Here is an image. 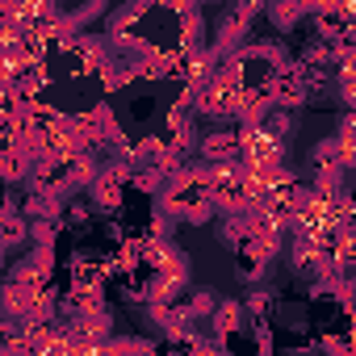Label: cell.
Masks as SVG:
<instances>
[{"label": "cell", "mask_w": 356, "mask_h": 356, "mask_svg": "<svg viewBox=\"0 0 356 356\" xmlns=\"http://www.w3.org/2000/svg\"><path fill=\"white\" fill-rule=\"evenodd\" d=\"M101 5H105V0H51V13H55V17L76 34L84 22H92V17H97V9H101Z\"/></svg>", "instance_id": "obj_8"}, {"label": "cell", "mask_w": 356, "mask_h": 356, "mask_svg": "<svg viewBox=\"0 0 356 356\" xmlns=\"http://www.w3.org/2000/svg\"><path fill=\"white\" fill-rule=\"evenodd\" d=\"M285 130H277L264 113L260 118H252V122H243V168L248 172H256V176H268V172H277V168H285Z\"/></svg>", "instance_id": "obj_2"}, {"label": "cell", "mask_w": 356, "mask_h": 356, "mask_svg": "<svg viewBox=\"0 0 356 356\" xmlns=\"http://www.w3.org/2000/svg\"><path fill=\"white\" fill-rule=\"evenodd\" d=\"M335 92H339V101H343V105H348V109L356 113V84H339Z\"/></svg>", "instance_id": "obj_15"}, {"label": "cell", "mask_w": 356, "mask_h": 356, "mask_svg": "<svg viewBox=\"0 0 356 356\" xmlns=\"http://www.w3.org/2000/svg\"><path fill=\"white\" fill-rule=\"evenodd\" d=\"M268 22L277 26V30H293L298 22H302V13H306V5L302 0H268Z\"/></svg>", "instance_id": "obj_10"}, {"label": "cell", "mask_w": 356, "mask_h": 356, "mask_svg": "<svg viewBox=\"0 0 356 356\" xmlns=\"http://www.w3.org/2000/svg\"><path fill=\"white\" fill-rule=\"evenodd\" d=\"M339 302L348 306V314H356V273L343 277V289H339Z\"/></svg>", "instance_id": "obj_13"}, {"label": "cell", "mask_w": 356, "mask_h": 356, "mask_svg": "<svg viewBox=\"0 0 356 356\" xmlns=\"http://www.w3.org/2000/svg\"><path fill=\"white\" fill-rule=\"evenodd\" d=\"M248 26H252V17H243L239 9H235V13H227V17L218 22V30H214V51H222V55L239 51V42L248 38Z\"/></svg>", "instance_id": "obj_9"}, {"label": "cell", "mask_w": 356, "mask_h": 356, "mask_svg": "<svg viewBox=\"0 0 356 356\" xmlns=\"http://www.w3.org/2000/svg\"><path fill=\"white\" fill-rule=\"evenodd\" d=\"M193 5H197V9H202V5H214V0H193Z\"/></svg>", "instance_id": "obj_16"}, {"label": "cell", "mask_w": 356, "mask_h": 356, "mask_svg": "<svg viewBox=\"0 0 356 356\" xmlns=\"http://www.w3.org/2000/svg\"><path fill=\"white\" fill-rule=\"evenodd\" d=\"M51 273H55V260H51V248L47 243H38L26 260H17L13 264V281H22V285H30V289H42V285H51Z\"/></svg>", "instance_id": "obj_6"}, {"label": "cell", "mask_w": 356, "mask_h": 356, "mask_svg": "<svg viewBox=\"0 0 356 356\" xmlns=\"http://www.w3.org/2000/svg\"><path fill=\"white\" fill-rule=\"evenodd\" d=\"M159 206L176 218V222H206L218 206H214V193H210V181H206V168L202 163H185L168 176L163 185V197Z\"/></svg>", "instance_id": "obj_1"}, {"label": "cell", "mask_w": 356, "mask_h": 356, "mask_svg": "<svg viewBox=\"0 0 356 356\" xmlns=\"http://www.w3.org/2000/svg\"><path fill=\"white\" fill-rule=\"evenodd\" d=\"M273 306H277V298H273L268 289H256V293L248 298V318H252V323H268Z\"/></svg>", "instance_id": "obj_11"}, {"label": "cell", "mask_w": 356, "mask_h": 356, "mask_svg": "<svg viewBox=\"0 0 356 356\" xmlns=\"http://www.w3.org/2000/svg\"><path fill=\"white\" fill-rule=\"evenodd\" d=\"M314 92H310V84L302 80V72H298V63L289 59L281 72H277V80H273V105H281V109H298V105H306Z\"/></svg>", "instance_id": "obj_5"}, {"label": "cell", "mask_w": 356, "mask_h": 356, "mask_svg": "<svg viewBox=\"0 0 356 356\" xmlns=\"http://www.w3.org/2000/svg\"><path fill=\"white\" fill-rule=\"evenodd\" d=\"M193 105H197V118H214V122H231L248 113V101H243V88L235 84V76L227 67H218L210 80H202L193 88Z\"/></svg>", "instance_id": "obj_3"}, {"label": "cell", "mask_w": 356, "mask_h": 356, "mask_svg": "<svg viewBox=\"0 0 356 356\" xmlns=\"http://www.w3.org/2000/svg\"><path fill=\"white\" fill-rule=\"evenodd\" d=\"M185 302H189V314H193V318H206V323H210V314H214V306H218V298H214L210 289H193Z\"/></svg>", "instance_id": "obj_12"}, {"label": "cell", "mask_w": 356, "mask_h": 356, "mask_svg": "<svg viewBox=\"0 0 356 356\" xmlns=\"http://www.w3.org/2000/svg\"><path fill=\"white\" fill-rule=\"evenodd\" d=\"M235 9H239L243 17H260V13L268 9V0H235Z\"/></svg>", "instance_id": "obj_14"}, {"label": "cell", "mask_w": 356, "mask_h": 356, "mask_svg": "<svg viewBox=\"0 0 356 356\" xmlns=\"http://www.w3.org/2000/svg\"><path fill=\"white\" fill-rule=\"evenodd\" d=\"M197 155H202V163L239 159V155H243V126H218V130L202 134V138H197Z\"/></svg>", "instance_id": "obj_4"}, {"label": "cell", "mask_w": 356, "mask_h": 356, "mask_svg": "<svg viewBox=\"0 0 356 356\" xmlns=\"http://www.w3.org/2000/svg\"><path fill=\"white\" fill-rule=\"evenodd\" d=\"M210 327H214V335L222 339V348H231V343H235V335L248 327V302H235V298L218 302V306H214V314H210Z\"/></svg>", "instance_id": "obj_7"}]
</instances>
